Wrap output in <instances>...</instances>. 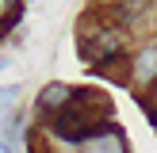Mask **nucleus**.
<instances>
[{
	"instance_id": "8",
	"label": "nucleus",
	"mask_w": 157,
	"mask_h": 153,
	"mask_svg": "<svg viewBox=\"0 0 157 153\" xmlns=\"http://www.w3.org/2000/svg\"><path fill=\"white\" fill-rule=\"evenodd\" d=\"M153 99H157V88H153Z\"/></svg>"
},
{
	"instance_id": "3",
	"label": "nucleus",
	"mask_w": 157,
	"mask_h": 153,
	"mask_svg": "<svg viewBox=\"0 0 157 153\" xmlns=\"http://www.w3.org/2000/svg\"><path fill=\"white\" fill-rule=\"evenodd\" d=\"M134 76H142V80H153L157 76V42L142 46V54H138V61H134Z\"/></svg>"
},
{
	"instance_id": "7",
	"label": "nucleus",
	"mask_w": 157,
	"mask_h": 153,
	"mask_svg": "<svg viewBox=\"0 0 157 153\" xmlns=\"http://www.w3.org/2000/svg\"><path fill=\"white\" fill-rule=\"evenodd\" d=\"M4 69H8V58H0V73H4Z\"/></svg>"
},
{
	"instance_id": "6",
	"label": "nucleus",
	"mask_w": 157,
	"mask_h": 153,
	"mask_svg": "<svg viewBox=\"0 0 157 153\" xmlns=\"http://www.w3.org/2000/svg\"><path fill=\"white\" fill-rule=\"evenodd\" d=\"M0 153H15V149H12V145H8V142H0Z\"/></svg>"
},
{
	"instance_id": "2",
	"label": "nucleus",
	"mask_w": 157,
	"mask_h": 153,
	"mask_svg": "<svg viewBox=\"0 0 157 153\" xmlns=\"http://www.w3.org/2000/svg\"><path fill=\"white\" fill-rule=\"evenodd\" d=\"M69 96H73V88L69 84H46L42 92H38V111H46V115H54V111H61V107L69 103Z\"/></svg>"
},
{
	"instance_id": "1",
	"label": "nucleus",
	"mask_w": 157,
	"mask_h": 153,
	"mask_svg": "<svg viewBox=\"0 0 157 153\" xmlns=\"http://www.w3.org/2000/svg\"><path fill=\"white\" fill-rule=\"evenodd\" d=\"M81 54H84L88 65H111V61L123 54V35L111 31V27H104V31H96L92 38H84Z\"/></svg>"
},
{
	"instance_id": "5",
	"label": "nucleus",
	"mask_w": 157,
	"mask_h": 153,
	"mask_svg": "<svg viewBox=\"0 0 157 153\" xmlns=\"http://www.w3.org/2000/svg\"><path fill=\"white\" fill-rule=\"evenodd\" d=\"M15 96H19V88H0V103H12Z\"/></svg>"
},
{
	"instance_id": "4",
	"label": "nucleus",
	"mask_w": 157,
	"mask_h": 153,
	"mask_svg": "<svg viewBox=\"0 0 157 153\" xmlns=\"http://www.w3.org/2000/svg\"><path fill=\"white\" fill-rule=\"evenodd\" d=\"M19 4H23V0H0V19H15Z\"/></svg>"
}]
</instances>
